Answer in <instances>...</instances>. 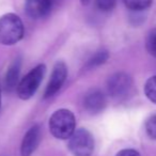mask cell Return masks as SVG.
<instances>
[{
    "mask_svg": "<svg viewBox=\"0 0 156 156\" xmlns=\"http://www.w3.org/2000/svg\"><path fill=\"white\" fill-rule=\"evenodd\" d=\"M41 128H40V126L37 124H35L32 127L29 128L26 134H25L24 139L22 141V145H20V154H22V156H30L37 150V147H39L40 142H41Z\"/></svg>",
    "mask_w": 156,
    "mask_h": 156,
    "instance_id": "cell-7",
    "label": "cell"
},
{
    "mask_svg": "<svg viewBox=\"0 0 156 156\" xmlns=\"http://www.w3.org/2000/svg\"><path fill=\"white\" fill-rule=\"evenodd\" d=\"M145 130L150 138L156 140V115L150 117L145 122Z\"/></svg>",
    "mask_w": 156,
    "mask_h": 156,
    "instance_id": "cell-15",
    "label": "cell"
},
{
    "mask_svg": "<svg viewBox=\"0 0 156 156\" xmlns=\"http://www.w3.org/2000/svg\"><path fill=\"white\" fill-rule=\"evenodd\" d=\"M20 64H22V61L20 58H17L13 61V63L8 69L5 78V87L8 91H13L14 89L17 88V85L20 83L18 79H20Z\"/></svg>",
    "mask_w": 156,
    "mask_h": 156,
    "instance_id": "cell-10",
    "label": "cell"
},
{
    "mask_svg": "<svg viewBox=\"0 0 156 156\" xmlns=\"http://www.w3.org/2000/svg\"><path fill=\"white\" fill-rule=\"evenodd\" d=\"M123 2L132 11H142L151 5L152 0H123Z\"/></svg>",
    "mask_w": 156,
    "mask_h": 156,
    "instance_id": "cell-12",
    "label": "cell"
},
{
    "mask_svg": "<svg viewBox=\"0 0 156 156\" xmlns=\"http://www.w3.org/2000/svg\"><path fill=\"white\" fill-rule=\"evenodd\" d=\"M95 5L101 11H111L115 7V0H95Z\"/></svg>",
    "mask_w": 156,
    "mask_h": 156,
    "instance_id": "cell-16",
    "label": "cell"
},
{
    "mask_svg": "<svg viewBox=\"0 0 156 156\" xmlns=\"http://www.w3.org/2000/svg\"><path fill=\"white\" fill-rule=\"evenodd\" d=\"M24 37V25L20 16L8 13L0 17V44L14 45Z\"/></svg>",
    "mask_w": 156,
    "mask_h": 156,
    "instance_id": "cell-2",
    "label": "cell"
},
{
    "mask_svg": "<svg viewBox=\"0 0 156 156\" xmlns=\"http://www.w3.org/2000/svg\"><path fill=\"white\" fill-rule=\"evenodd\" d=\"M115 156H141V155L137 151H135V150L125 149V150H122V151H120Z\"/></svg>",
    "mask_w": 156,
    "mask_h": 156,
    "instance_id": "cell-17",
    "label": "cell"
},
{
    "mask_svg": "<svg viewBox=\"0 0 156 156\" xmlns=\"http://www.w3.org/2000/svg\"><path fill=\"white\" fill-rule=\"evenodd\" d=\"M106 98L104 93L98 89H92L85 95L83 106L88 112L96 115L104 110L106 107Z\"/></svg>",
    "mask_w": 156,
    "mask_h": 156,
    "instance_id": "cell-8",
    "label": "cell"
},
{
    "mask_svg": "<svg viewBox=\"0 0 156 156\" xmlns=\"http://www.w3.org/2000/svg\"><path fill=\"white\" fill-rule=\"evenodd\" d=\"M52 8V0H27L25 10L29 17L39 20L47 16Z\"/></svg>",
    "mask_w": 156,
    "mask_h": 156,
    "instance_id": "cell-9",
    "label": "cell"
},
{
    "mask_svg": "<svg viewBox=\"0 0 156 156\" xmlns=\"http://www.w3.org/2000/svg\"><path fill=\"white\" fill-rule=\"evenodd\" d=\"M144 93L151 102L156 104V76L149 78L144 85Z\"/></svg>",
    "mask_w": 156,
    "mask_h": 156,
    "instance_id": "cell-13",
    "label": "cell"
},
{
    "mask_svg": "<svg viewBox=\"0 0 156 156\" xmlns=\"http://www.w3.org/2000/svg\"><path fill=\"white\" fill-rule=\"evenodd\" d=\"M69 149L74 156H91L94 150V139L89 130L79 128L69 139Z\"/></svg>",
    "mask_w": 156,
    "mask_h": 156,
    "instance_id": "cell-4",
    "label": "cell"
},
{
    "mask_svg": "<svg viewBox=\"0 0 156 156\" xmlns=\"http://www.w3.org/2000/svg\"><path fill=\"white\" fill-rule=\"evenodd\" d=\"M45 72V65L39 64L33 67L27 75H25V77L22 78V80L18 83L17 88H16L18 98L22 100H29L32 98L43 80Z\"/></svg>",
    "mask_w": 156,
    "mask_h": 156,
    "instance_id": "cell-3",
    "label": "cell"
},
{
    "mask_svg": "<svg viewBox=\"0 0 156 156\" xmlns=\"http://www.w3.org/2000/svg\"><path fill=\"white\" fill-rule=\"evenodd\" d=\"M145 46H147V49L150 52V55L156 58V29L147 33Z\"/></svg>",
    "mask_w": 156,
    "mask_h": 156,
    "instance_id": "cell-14",
    "label": "cell"
},
{
    "mask_svg": "<svg viewBox=\"0 0 156 156\" xmlns=\"http://www.w3.org/2000/svg\"><path fill=\"white\" fill-rule=\"evenodd\" d=\"M109 58V54L107 50L105 49H101L98 51H96L91 58L88 60L87 64H86V69H94L96 66H100V65L104 64Z\"/></svg>",
    "mask_w": 156,
    "mask_h": 156,
    "instance_id": "cell-11",
    "label": "cell"
},
{
    "mask_svg": "<svg viewBox=\"0 0 156 156\" xmlns=\"http://www.w3.org/2000/svg\"><path fill=\"white\" fill-rule=\"evenodd\" d=\"M0 107H1V87H0Z\"/></svg>",
    "mask_w": 156,
    "mask_h": 156,
    "instance_id": "cell-18",
    "label": "cell"
},
{
    "mask_svg": "<svg viewBox=\"0 0 156 156\" xmlns=\"http://www.w3.org/2000/svg\"><path fill=\"white\" fill-rule=\"evenodd\" d=\"M66 77H67V67L65 65V63L61 62V61L60 62H57L56 65L54 66V69H52V73L51 76H50L49 81H48L47 87H46L44 98H48L54 96L61 89L63 83H65Z\"/></svg>",
    "mask_w": 156,
    "mask_h": 156,
    "instance_id": "cell-6",
    "label": "cell"
},
{
    "mask_svg": "<svg viewBox=\"0 0 156 156\" xmlns=\"http://www.w3.org/2000/svg\"><path fill=\"white\" fill-rule=\"evenodd\" d=\"M75 117L73 112L67 109H59L55 111L49 119V130L57 139H69L75 132Z\"/></svg>",
    "mask_w": 156,
    "mask_h": 156,
    "instance_id": "cell-1",
    "label": "cell"
},
{
    "mask_svg": "<svg viewBox=\"0 0 156 156\" xmlns=\"http://www.w3.org/2000/svg\"><path fill=\"white\" fill-rule=\"evenodd\" d=\"M133 87V79L128 74L120 72L110 76L107 81V91L111 98H120L128 94Z\"/></svg>",
    "mask_w": 156,
    "mask_h": 156,
    "instance_id": "cell-5",
    "label": "cell"
},
{
    "mask_svg": "<svg viewBox=\"0 0 156 156\" xmlns=\"http://www.w3.org/2000/svg\"><path fill=\"white\" fill-rule=\"evenodd\" d=\"M83 1V3H88L89 2V0H81Z\"/></svg>",
    "mask_w": 156,
    "mask_h": 156,
    "instance_id": "cell-19",
    "label": "cell"
}]
</instances>
